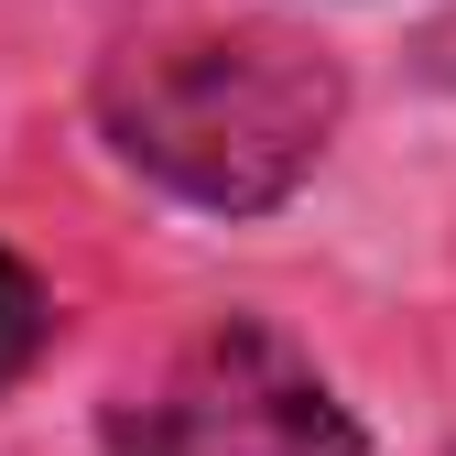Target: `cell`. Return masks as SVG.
<instances>
[{
	"label": "cell",
	"instance_id": "1",
	"mask_svg": "<svg viewBox=\"0 0 456 456\" xmlns=\"http://www.w3.org/2000/svg\"><path fill=\"white\" fill-rule=\"evenodd\" d=\"M98 142L142 185L207 217H272L294 196L337 120H348V66L282 22H217V33H142L109 44L87 77Z\"/></svg>",
	"mask_w": 456,
	"mask_h": 456
},
{
	"label": "cell",
	"instance_id": "2",
	"mask_svg": "<svg viewBox=\"0 0 456 456\" xmlns=\"http://www.w3.org/2000/svg\"><path fill=\"white\" fill-rule=\"evenodd\" d=\"M98 456H380L272 315H207L152 380L109 391Z\"/></svg>",
	"mask_w": 456,
	"mask_h": 456
},
{
	"label": "cell",
	"instance_id": "3",
	"mask_svg": "<svg viewBox=\"0 0 456 456\" xmlns=\"http://www.w3.org/2000/svg\"><path fill=\"white\" fill-rule=\"evenodd\" d=\"M54 326H66V315H54V282L0 240V391H22L54 359Z\"/></svg>",
	"mask_w": 456,
	"mask_h": 456
}]
</instances>
